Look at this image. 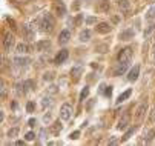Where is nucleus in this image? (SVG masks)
I'll list each match as a JSON object with an SVG mask.
<instances>
[{
  "instance_id": "nucleus-1",
  "label": "nucleus",
  "mask_w": 155,
  "mask_h": 146,
  "mask_svg": "<svg viewBox=\"0 0 155 146\" xmlns=\"http://www.w3.org/2000/svg\"><path fill=\"white\" fill-rule=\"evenodd\" d=\"M54 29V17L51 14H45L41 20V31L43 32H52Z\"/></svg>"
},
{
  "instance_id": "nucleus-24",
  "label": "nucleus",
  "mask_w": 155,
  "mask_h": 146,
  "mask_svg": "<svg viewBox=\"0 0 155 146\" xmlns=\"http://www.w3.org/2000/svg\"><path fill=\"white\" fill-rule=\"evenodd\" d=\"M135 129H137V126H132V128H130V129H129V131H127V132H126L124 135H123V138H121V141H126V140H127V138H129V137H130L132 134H134V132H135Z\"/></svg>"
},
{
  "instance_id": "nucleus-3",
  "label": "nucleus",
  "mask_w": 155,
  "mask_h": 146,
  "mask_svg": "<svg viewBox=\"0 0 155 146\" xmlns=\"http://www.w3.org/2000/svg\"><path fill=\"white\" fill-rule=\"evenodd\" d=\"M146 111H147V103H146V101L140 103V105L137 106V109H135V118H137V121H140V120L144 117Z\"/></svg>"
},
{
  "instance_id": "nucleus-2",
  "label": "nucleus",
  "mask_w": 155,
  "mask_h": 146,
  "mask_svg": "<svg viewBox=\"0 0 155 146\" xmlns=\"http://www.w3.org/2000/svg\"><path fill=\"white\" fill-rule=\"evenodd\" d=\"M72 112H74L72 105H69V103H64V105L60 108V118H61V120H69V118L72 117Z\"/></svg>"
},
{
  "instance_id": "nucleus-5",
  "label": "nucleus",
  "mask_w": 155,
  "mask_h": 146,
  "mask_svg": "<svg viewBox=\"0 0 155 146\" xmlns=\"http://www.w3.org/2000/svg\"><path fill=\"white\" fill-rule=\"evenodd\" d=\"M54 9H55V14H57L58 17H63V15L66 14V6H64V3L61 2V0H55Z\"/></svg>"
},
{
  "instance_id": "nucleus-27",
  "label": "nucleus",
  "mask_w": 155,
  "mask_h": 146,
  "mask_svg": "<svg viewBox=\"0 0 155 146\" xmlns=\"http://www.w3.org/2000/svg\"><path fill=\"white\" fill-rule=\"evenodd\" d=\"M153 17H155V6H152V8L147 11V14H146V18H147V20H152Z\"/></svg>"
},
{
  "instance_id": "nucleus-40",
  "label": "nucleus",
  "mask_w": 155,
  "mask_h": 146,
  "mask_svg": "<svg viewBox=\"0 0 155 146\" xmlns=\"http://www.w3.org/2000/svg\"><path fill=\"white\" fill-rule=\"evenodd\" d=\"M28 124H29V126H34V124H35V118H31V120L28 121Z\"/></svg>"
},
{
  "instance_id": "nucleus-31",
  "label": "nucleus",
  "mask_w": 155,
  "mask_h": 146,
  "mask_svg": "<svg viewBox=\"0 0 155 146\" xmlns=\"http://www.w3.org/2000/svg\"><path fill=\"white\" fill-rule=\"evenodd\" d=\"M32 89V81H25V92Z\"/></svg>"
},
{
  "instance_id": "nucleus-13",
  "label": "nucleus",
  "mask_w": 155,
  "mask_h": 146,
  "mask_svg": "<svg viewBox=\"0 0 155 146\" xmlns=\"http://www.w3.org/2000/svg\"><path fill=\"white\" fill-rule=\"evenodd\" d=\"M129 65H127V61H120L118 63V68L115 69V75H123L126 71H127Z\"/></svg>"
},
{
  "instance_id": "nucleus-41",
  "label": "nucleus",
  "mask_w": 155,
  "mask_h": 146,
  "mask_svg": "<svg viewBox=\"0 0 155 146\" xmlns=\"http://www.w3.org/2000/svg\"><path fill=\"white\" fill-rule=\"evenodd\" d=\"M110 92H112V89H110V86H109V88L104 91V94H106V95H110Z\"/></svg>"
},
{
  "instance_id": "nucleus-17",
  "label": "nucleus",
  "mask_w": 155,
  "mask_h": 146,
  "mask_svg": "<svg viewBox=\"0 0 155 146\" xmlns=\"http://www.w3.org/2000/svg\"><path fill=\"white\" fill-rule=\"evenodd\" d=\"M49 45H51V43H49L48 40H41V41H38V43H37L35 48H37V51H45V49L49 48Z\"/></svg>"
},
{
  "instance_id": "nucleus-6",
  "label": "nucleus",
  "mask_w": 155,
  "mask_h": 146,
  "mask_svg": "<svg viewBox=\"0 0 155 146\" xmlns=\"http://www.w3.org/2000/svg\"><path fill=\"white\" fill-rule=\"evenodd\" d=\"M12 43H14L12 34H11V32H6V34L3 35V49H5V51H9L11 46H12Z\"/></svg>"
},
{
  "instance_id": "nucleus-34",
  "label": "nucleus",
  "mask_w": 155,
  "mask_h": 146,
  "mask_svg": "<svg viewBox=\"0 0 155 146\" xmlns=\"http://www.w3.org/2000/svg\"><path fill=\"white\" fill-rule=\"evenodd\" d=\"M115 143H118V137H110L107 141V144H115Z\"/></svg>"
},
{
  "instance_id": "nucleus-28",
  "label": "nucleus",
  "mask_w": 155,
  "mask_h": 146,
  "mask_svg": "<svg viewBox=\"0 0 155 146\" xmlns=\"http://www.w3.org/2000/svg\"><path fill=\"white\" fill-rule=\"evenodd\" d=\"M51 103H52L51 98L46 97V98H43V100H41V106H43V108H49V106H51Z\"/></svg>"
},
{
  "instance_id": "nucleus-8",
  "label": "nucleus",
  "mask_w": 155,
  "mask_h": 146,
  "mask_svg": "<svg viewBox=\"0 0 155 146\" xmlns=\"http://www.w3.org/2000/svg\"><path fill=\"white\" fill-rule=\"evenodd\" d=\"M95 29H97V32H100V34H107V32L112 31V26H110L109 23H106V22H101V23L97 25Z\"/></svg>"
},
{
  "instance_id": "nucleus-18",
  "label": "nucleus",
  "mask_w": 155,
  "mask_h": 146,
  "mask_svg": "<svg viewBox=\"0 0 155 146\" xmlns=\"http://www.w3.org/2000/svg\"><path fill=\"white\" fill-rule=\"evenodd\" d=\"M23 31H25V35H26L28 40H32V38H34V31L31 29L29 25H25V26H23Z\"/></svg>"
},
{
  "instance_id": "nucleus-21",
  "label": "nucleus",
  "mask_w": 155,
  "mask_h": 146,
  "mask_svg": "<svg viewBox=\"0 0 155 146\" xmlns=\"http://www.w3.org/2000/svg\"><path fill=\"white\" fill-rule=\"evenodd\" d=\"M130 94H132V89H127V91H124V92H123V94H121V95L118 97V100H117V101H118V103L124 101V100H126L127 97H130Z\"/></svg>"
},
{
  "instance_id": "nucleus-20",
  "label": "nucleus",
  "mask_w": 155,
  "mask_h": 146,
  "mask_svg": "<svg viewBox=\"0 0 155 146\" xmlns=\"http://www.w3.org/2000/svg\"><path fill=\"white\" fill-rule=\"evenodd\" d=\"M28 51H29L28 45H25V43H18V45H17V52H18V54H25V52H28Z\"/></svg>"
},
{
  "instance_id": "nucleus-12",
  "label": "nucleus",
  "mask_w": 155,
  "mask_h": 146,
  "mask_svg": "<svg viewBox=\"0 0 155 146\" xmlns=\"http://www.w3.org/2000/svg\"><path fill=\"white\" fill-rule=\"evenodd\" d=\"M31 63V60L28 57H15L14 58V65L15 66H26Z\"/></svg>"
},
{
  "instance_id": "nucleus-33",
  "label": "nucleus",
  "mask_w": 155,
  "mask_h": 146,
  "mask_svg": "<svg viewBox=\"0 0 155 146\" xmlns=\"http://www.w3.org/2000/svg\"><path fill=\"white\" fill-rule=\"evenodd\" d=\"M149 121L152 123V121H155V106L152 108V111H150V115H149Z\"/></svg>"
},
{
  "instance_id": "nucleus-16",
  "label": "nucleus",
  "mask_w": 155,
  "mask_h": 146,
  "mask_svg": "<svg viewBox=\"0 0 155 146\" xmlns=\"http://www.w3.org/2000/svg\"><path fill=\"white\" fill-rule=\"evenodd\" d=\"M152 34H155V25H153V23H152V25H149V26L144 29L143 35H144V38H150V37H152Z\"/></svg>"
},
{
  "instance_id": "nucleus-36",
  "label": "nucleus",
  "mask_w": 155,
  "mask_h": 146,
  "mask_svg": "<svg viewBox=\"0 0 155 146\" xmlns=\"http://www.w3.org/2000/svg\"><path fill=\"white\" fill-rule=\"evenodd\" d=\"M6 95V85H5V81H2V97Z\"/></svg>"
},
{
  "instance_id": "nucleus-14",
  "label": "nucleus",
  "mask_w": 155,
  "mask_h": 146,
  "mask_svg": "<svg viewBox=\"0 0 155 146\" xmlns=\"http://www.w3.org/2000/svg\"><path fill=\"white\" fill-rule=\"evenodd\" d=\"M127 124H129V115H127V114H124V115L121 117V120L118 121L117 128H118L120 131H123V129H126V128H127Z\"/></svg>"
},
{
  "instance_id": "nucleus-26",
  "label": "nucleus",
  "mask_w": 155,
  "mask_h": 146,
  "mask_svg": "<svg viewBox=\"0 0 155 146\" xmlns=\"http://www.w3.org/2000/svg\"><path fill=\"white\" fill-rule=\"evenodd\" d=\"M17 135H18V128H12V129L8 131V137L9 138H15Z\"/></svg>"
},
{
  "instance_id": "nucleus-45",
  "label": "nucleus",
  "mask_w": 155,
  "mask_h": 146,
  "mask_svg": "<svg viewBox=\"0 0 155 146\" xmlns=\"http://www.w3.org/2000/svg\"><path fill=\"white\" fill-rule=\"evenodd\" d=\"M147 2H153V0H147Z\"/></svg>"
},
{
  "instance_id": "nucleus-44",
  "label": "nucleus",
  "mask_w": 155,
  "mask_h": 146,
  "mask_svg": "<svg viewBox=\"0 0 155 146\" xmlns=\"http://www.w3.org/2000/svg\"><path fill=\"white\" fill-rule=\"evenodd\" d=\"M153 57H155V45H153Z\"/></svg>"
},
{
  "instance_id": "nucleus-25",
  "label": "nucleus",
  "mask_w": 155,
  "mask_h": 146,
  "mask_svg": "<svg viewBox=\"0 0 155 146\" xmlns=\"http://www.w3.org/2000/svg\"><path fill=\"white\" fill-rule=\"evenodd\" d=\"M81 69H83L81 66H75V68H72V71H71V75L77 78V77H78V75L81 74Z\"/></svg>"
},
{
  "instance_id": "nucleus-22",
  "label": "nucleus",
  "mask_w": 155,
  "mask_h": 146,
  "mask_svg": "<svg viewBox=\"0 0 155 146\" xmlns=\"http://www.w3.org/2000/svg\"><path fill=\"white\" fill-rule=\"evenodd\" d=\"M107 9H109V2H107V0H103V2H100L98 11H100V12H104V11H107Z\"/></svg>"
},
{
  "instance_id": "nucleus-37",
  "label": "nucleus",
  "mask_w": 155,
  "mask_h": 146,
  "mask_svg": "<svg viewBox=\"0 0 155 146\" xmlns=\"http://www.w3.org/2000/svg\"><path fill=\"white\" fill-rule=\"evenodd\" d=\"M78 135H80V132H78V131H75V132H72V134H71V138H72V140H75V138H78Z\"/></svg>"
},
{
  "instance_id": "nucleus-29",
  "label": "nucleus",
  "mask_w": 155,
  "mask_h": 146,
  "mask_svg": "<svg viewBox=\"0 0 155 146\" xmlns=\"http://www.w3.org/2000/svg\"><path fill=\"white\" fill-rule=\"evenodd\" d=\"M60 131H61V124H60V121L54 123V126H52V132H54V134H58Z\"/></svg>"
},
{
  "instance_id": "nucleus-32",
  "label": "nucleus",
  "mask_w": 155,
  "mask_h": 146,
  "mask_svg": "<svg viewBox=\"0 0 155 146\" xmlns=\"http://www.w3.org/2000/svg\"><path fill=\"white\" fill-rule=\"evenodd\" d=\"M25 138H26L28 141H32V140L35 138V134H34V132H28V134L25 135Z\"/></svg>"
},
{
  "instance_id": "nucleus-30",
  "label": "nucleus",
  "mask_w": 155,
  "mask_h": 146,
  "mask_svg": "<svg viewBox=\"0 0 155 146\" xmlns=\"http://www.w3.org/2000/svg\"><path fill=\"white\" fill-rule=\"evenodd\" d=\"M87 95H89V88H84V89L81 91V94H80V100H84Z\"/></svg>"
},
{
  "instance_id": "nucleus-23",
  "label": "nucleus",
  "mask_w": 155,
  "mask_h": 146,
  "mask_svg": "<svg viewBox=\"0 0 155 146\" xmlns=\"http://www.w3.org/2000/svg\"><path fill=\"white\" fill-rule=\"evenodd\" d=\"M153 137H155V129H149V131L144 134V141H150Z\"/></svg>"
},
{
  "instance_id": "nucleus-4",
  "label": "nucleus",
  "mask_w": 155,
  "mask_h": 146,
  "mask_svg": "<svg viewBox=\"0 0 155 146\" xmlns=\"http://www.w3.org/2000/svg\"><path fill=\"white\" fill-rule=\"evenodd\" d=\"M132 57V49L127 46V48H123L120 52H118V61H129Z\"/></svg>"
},
{
  "instance_id": "nucleus-38",
  "label": "nucleus",
  "mask_w": 155,
  "mask_h": 146,
  "mask_svg": "<svg viewBox=\"0 0 155 146\" xmlns=\"http://www.w3.org/2000/svg\"><path fill=\"white\" fill-rule=\"evenodd\" d=\"M86 22H87V23H95L97 20H95V17H89V18L86 20Z\"/></svg>"
},
{
  "instance_id": "nucleus-10",
  "label": "nucleus",
  "mask_w": 155,
  "mask_h": 146,
  "mask_svg": "<svg viewBox=\"0 0 155 146\" xmlns=\"http://www.w3.org/2000/svg\"><path fill=\"white\" fill-rule=\"evenodd\" d=\"M68 57H69V52L66 51V49H61V51L55 55V63H57V65H61L63 61H64L66 58H68Z\"/></svg>"
},
{
  "instance_id": "nucleus-7",
  "label": "nucleus",
  "mask_w": 155,
  "mask_h": 146,
  "mask_svg": "<svg viewBox=\"0 0 155 146\" xmlns=\"http://www.w3.org/2000/svg\"><path fill=\"white\" fill-rule=\"evenodd\" d=\"M140 75V65H135L129 72H127V80L129 81H135Z\"/></svg>"
},
{
  "instance_id": "nucleus-43",
  "label": "nucleus",
  "mask_w": 155,
  "mask_h": 146,
  "mask_svg": "<svg viewBox=\"0 0 155 146\" xmlns=\"http://www.w3.org/2000/svg\"><path fill=\"white\" fill-rule=\"evenodd\" d=\"M49 91H51V92H55V91H58V89H55V86H51Z\"/></svg>"
},
{
  "instance_id": "nucleus-39",
  "label": "nucleus",
  "mask_w": 155,
  "mask_h": 146,
  "mask_svg": "<svg viewBox=\"0 0 155 146\" xmlns=\"http://www.w3.org/2000/svg\"><path fill=\"white\" fill-rule=\"evenodd\" d=\"M43 120H45V123H49L51 121V114H46V117L43 118Z\"/></svg>"
},
{
  "instance_id": "nucleus-9",
  "label": "nucleus",
  "mask_w": 155,
  "mask_h": 146,
  "mask_svg": "<svg viewBox=\"0 0 155 146\" xmlns=\"http://www.w3.org/2000/svg\"><path fill=\"white\" fill-rule=\"evenodd\" d=\"M117 5H118V9H120L123 14H126V12L130 11V2H129V0H118Z\"/></svg>"
},
{
  "instance_id": "nucleus-11",
  "label": "nucleus",
  "mask_w": 155,
  "mask_h": 146,
  "mask_svg": "<svg viewBox=\"0 0 155 146\" xmlns=\"http://www.w3.org/2000/svg\"><path fill=\"white\" fill-rule=\"evenodd\" d=\"M69 38H71V32H69V29H64V31H61V32H60V35H58V41H60L61 45L68 43Z\"/></svg>"
},
{
  "instance_id": "nucleus-35",
  "label": "nucleus",
  "mask_w": 155,
  "mask_h": 146,
  "mask_svg": "<svg viewBox=\"0 0 155 146\" xmlns=\"http://www.w3.org/2000/svg\"><path fill=\"white\" fill-rule=\"evenodd\" d=\"M34 108H35V105H34V103H32V101H29V103H28V105H26V109H28V112H31V111H34Z\"/></svg>"
},
{
  "instance_id": "nucleus-15",
  "label": "nucleus",
  "mask_w": 155,
  "mask_h": 146,
  "mask_svg": "<svg viewBox=\"0 0 155 146\" xmlns=\"http://www.w3.org/2000/svg\"><path fill=\"white\" fill-rule=\"evenodd\" d=\"M135 35V31L134 29H126L120 34V40H130L132 37Z\"/></svg>"
},
{
  "instance_id": "nucleus-42",
  "label": "nucleus",
  "mask_w": 155,
  "mask_h": 146,
  "mask_svg": "<svg viewBox=\"0 0 155 146\" xmlns=\"http://www.w3.org/2000/svg\"><path fill=\"white\" fill-rule=\"evenodd\" d=\"M23 144H25V141H20V140L15 141V146H23Z\"/></svg>"
},
{
  "instance_id": "nucleus-19",
  "label": "nucleus",
  "mask_w": 155,
  "mask_h": 146,
  "mask_svg": "<svg viewBox=\"0 0 155 146\" xmlns=\"http://www.w3.org/2000/svg\"><path fill=\"white\" fill-rule=\"evenodd\" d=\"M89 38H91V31L83 29V31L80 32V40H81V41H87Z\"/></svg>"
}]
</instances>
